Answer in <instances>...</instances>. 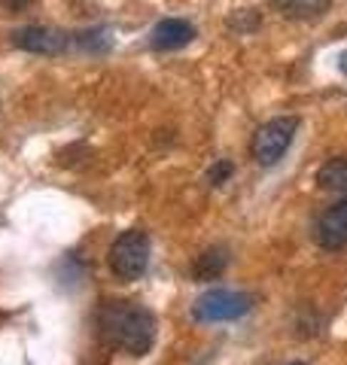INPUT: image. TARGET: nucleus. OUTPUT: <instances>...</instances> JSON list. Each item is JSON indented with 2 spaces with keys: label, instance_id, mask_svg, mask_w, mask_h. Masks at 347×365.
<instances>
[{
  "label": "nucleus",
  "instance_id": "f257e3e1",
  "mask_svg": "<svg viewBox=\"0 0 347 365\" xmlns=\"http://www.w3.org/2000/svg\"><path fill=\"white\" fill-rule=\"evenodd\" d=\"M101 335L129 356H146L156 344V317L137 302H107L98 314Z\"/></svg>",
  "mask_w": 347,
  "mask_h": 365
},
{
  "label": "nucleus",
  "instance_id": "f03ea898",
  "mask_svg": "<svg viewBox=\"0 0 347 365\" xmlns=\"http://www.w3.org/2000/svg\"><path fill=\"white\" fill-rule=\"evenodd\" d=\"M296 131H298V119H296V116L268 119L256 134H253V140H250V155L256 158V165H262V168L277 165V162H281V158L286 155L289 146H293Z\"/></svg>",
  "mask_w": 347,
  "mask_h": 365
},
{
  "label": "nucleus",
  "instance_id": "7ed1b4c3",
  "mask_svg": "<svg viewBox=\"0 0 347 365\" xmlns=\"http://www.w3.org/2000/svg\"><path fill=\"white\" fill-rule=\"evenodd\" d=\"M149 265V237L141 228H129L113 241L110 247V268L116 277L122 280H137L144 277Z\"/></svg>",
  "mask_w": 347,
  "mask_h": 365
},
{
  "label": "nucleus",
  "instance_id": "20e7f679",
  "mask_svg": "<svg viewBox=\"0 0 347 365\" xmlns=\"http://www.w3.org/2000/svg\"><path fill=\"white\" fill-rule=\"evenodd\" d=\"M253 299L247 292H235V289H211L204 292L192 307V317L198 323H228L250 314Z\"/></svg>",
  "mask_w": 347,
  "mask_h": 365
},
{
  "label": "nucleus",
  "instance_id": "39448f33",
  "mask_svg": "<svg viewBox=\"0 0 347 365\" xmlns=\"http://www.w3.org/2000/svg\"><path fill=\"white\" fill-rule=\"evenodd\" d=\"M71 43H74L71 34L49 28V25H28V28L13 31V46H19L21 52H31V55H58Z\"/></svg>",
  "mask_w": 347,
  "mask_h": 365
},
{
  "label": "nucleus",
  "instance_id": "423d86ee",
  "mask_svg": "<svg viewBox=\"0 0 347 365\" xmlns=\"http://www.w3.org/2000/svg\"><path fill=\"white\" fill-rule=\"evenodd\" d=\"M317 244L323 250H341L347 247V198H341L338 204L320 216L317 222Z\"/></svg>",
  "mask_w": 347,
  "mask_h": 365
},
{
  "label": "nucleus",
  "instance_id": "0eeeda50",
  "mask_svg": "<svg viewBox=\"0 0 347 365\" xmlns=\"http://www.w3.org/2000/svg\"><path fill=\"white\" fill-rule=\"evenodd\" d=\"M192 40H195V28L186 19H165L153 28V34H149V46L159 52L183 49V46H189Z\"/></svg>",
  "mask_w": 347,
  "mask_h": 365
},
{
  "label": "nucleus",
  "instance_id": "6e6552de",
  "mask_svg": "<svg viewBox=\"0 0 347 365\" xmlns=\"http://www.w3.org/2000/svg\"><path fill=\"white\" fill-rule=\"evenodd\" d=\"M277 13L293 19V21H314L329 13L332 0H271Z\"/></svg>",
  "mask_w": 347,
  "mask_h": 365
},
{
  "label": "nucleus",
  "instance_id": "1a4fd4ad",
  "mask_svg": "<svg viewBox=\"0 0 347 365\" xmlns=\"http://www.w3.org/2000/svg\"><path fill=\"white\" fill-rule=\"evenodd\" d=\"M317 182L326 192H344L347 189V155H335L317 170Z\"/></svg>",
  "mask_w": 347,
  "mask_h": 365
},
{
  "label": "nucleus",
  "instance_id": "9d476101",
  "mask_svg": "<svg viewBox=\"0 0 347 365\" xmlns=\"http://www.w3.org/2000/svg\"><path fill=\"white\" fill-rule=\"evenodd\" d=\"M226 265H228L226 250H223V247H213V250H204V253L195 259L192 274H195L198 280H213V277H219V274L226 271Z\"/></svg>",
  "mask_w": 347,
  "mask_h": 365
},
{
  "label": "nucleus",
  "instance_id": "9b49d317",
  "mask_svg": "<svg viewBox=\"0 0 347 365\" xmlns=\"http://www.w3.org/2000/svg\"><path fill=\"white\" fill-rule=\"evenodd\" d=\"M76 46L86 52H107L110 49V31L95 28V31H83L76 34Z\"/></svg>",
  "mask_w": 347,
  "mask_h": 365
},
{
  "label": "nucleus",
  "instance_id": "f8f14e48",
  "mask_svg": "<svg viewBox=\"0 0 347 365\" xmlns=\"http://www.w3.org/2000/svg\"><path fill=\"white\" fill-rule=\"evenodd\" d=\"M231 170H235V168H231V162H226V158H223V162H216L211 170H207V182H211V186H223V182L231 177Z\"/></svg>",
  "mask_w": 347,
  "mask_h": 365
},
{
  "label": "nucleus",
  "instance_id": "ddd939ff",
  "mask_svg": "<svg viewBox=\"0 0 347 365\" xmlns=\"http://www.w3.org/2000/svg\"><path fill=\"white\" fill-rule=\"evenodd\" d=\"M0 4H4V6L9 9V13H21V9H28V6L34 4V0H0Z\"/></svg>",
  "mask_w": 347,
  "mask_h": 365
},
{
  "label": "nucleus",
  "instance_id": "4468645a",
  "mask_svg": "<svg viewBox=\"0 0 347 365\" xmlns=\"http://www.w3.org/2000/svg\"><path fill=\"white\" fill-rule=\"evenodd\" d=\"M341 71H344V73H347V52H344V55H341Z\"/></svg>",
  "mask_w": 347,
  "mask_h": 365
},
{
  "label": "nucleus",
  "instance_id": "2eb2a0df",
  "mask_svg": "<svg viewBox=\"0 0 347 365\" xmlns=\"http://www.w3.org/2000/svg\"><path fill=\"white\" fill-rule=\"evenodd\" d=\"M289 365H305V362H289Z\"/></svg>",
  "mask_w": 347,
  "mask_h": 365
}]
</instances>
